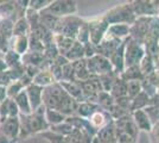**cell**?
Instances as JSON below:
<instances>
[{"label":"cell","instance_id":"cell-1","mask_svg":"<svg viewBox=\"0 0 159 143\" xmlns=\"http://www.w3.org/2000/svg\"><path fill=\"white\" fill-rule=\"evenodd\" d=\"M79 104V102L66 93L60 82H56L43 91V105L47 109L57 110L66 117L76 115Z\"/></svg>","mask_w":159,"mask_h":143},{"label":"cell","instance_id":"cell-2","mask_svg":"<svg viewBox=\"0 0 159 143\" xmlns=\"http://www.w3.org/2000/svg\"><path fill=\"white\" fill-rule=\"evenodd\" d=\"M105 21L109 25L114 24H126V25H132L137 19V16L133 11V7L131 2L127 4H121L116 5L111 10H108L106 13L102 14Z\"/></svg>","mask_w":159,"mask_h":143},{"label":"cell","instance_id":"cell-3","mask_svg":"<svg viewBox=\"0 0 159 143\" xmlns=\"http://www.w3.org/2000/svg\"><path fill=\"white\" fill-rule=\"evenodd\" d=\"M84 19L79 18L76 14L75 16H68L64 18H60V21L57 24V27L55 30V34L62 35L69 38L76 40L81 26L84 24Z\"/></svg>","mask_w":159,"mask_h":143},{"label":"cell","instance_id":"cell-4","mask_svg":"<svg viewBox=\"0 0 159 143\" xmlns=\"http://www.w3.org/2000/svg\"><path fill=\"white\" fill-rule=\"evenodd\" d=\"M145 55L146 51L143 44L134 41L131 37L127 38L126 49H125V66H126V68L133 67V66H139V63L145 57Z\"/></svg>","mask_w":159,"mask_h":143},{"label":"cell","instance_id":"cell-5","mask_svg":"<svg viewBox=\"0 0 159 143\" xmlns=\"http://www.w3.org/2000/svg\"><path fill=\"white\" fill-rule=\"evenodd\" d=\"M42 12L52 14L57 18H64L68 16H75L77 13V2L70 0H55Z\"/></svg>","mask_w":159,"mask_h":143},{"label":"cell","instance_id":"cell-6","mask_svg":"<svg viewBox=\"0 0 159 143\" xmlns=\"http://www.w3.org/2000/svg\"><path fill=\"white\" fill-rule=\"evenodd\" d=\"M144 48L146 55L153 59L159 57V16L153 17L151 27L144 42Z\"/></svg>","mask_w":159,"mask_h":143},{"label":"cell","instance_id":"cell-7","mask_svg":"<svg viewBox=\"0 0 159 143\" xmlns=\"http://www.w3.org/2000/svg\"><path fill=\"white\" fill-rule=\"evenodd\" d=\"M87 66L92 76H102L111 72H114L111 60L99 54L90 59H87Z\"/></svg>","mask_w":159,"mask_h":143},{"label":"cell","instance_id":"cell-8","mask_svg":"<svg viewBox=\"0 0 159 143\" xmlns=\"http://www.w3.org/2000/svg\"><path fill=\"white\" fill-rule=\"evenodd\" d=\"M153 17H138L129 26V37L144 45L147 32L151 27Z\"/></svg>","mask_w":159,"mask_h":143},{"label":"cell","instance_id":"cell-9","mask_svg":"<svg viewBox=\"0 0 159 143\" xmlns=\"http://www.w3.org/2000/svg\"><path fill=\"white\" fill-rule=\"evenodd\" d=\"M88 26H89V35H90V43L93 45H99L105 38L106 34L108 32L109 24L105 21L103 16L94 18L92 21H88Z\"/></svg>","mask_w":159,"mask_h":143},{"label":"cell","instance_id":"cell-10","mask_svg":"<svg viewBox=\"0 0 159 143\" xmlns=\"http://www.w3.org/2000/svg\"><path fill=\"white\" fill-rule=\"evenodd\" d=\"M134 13L138 17H157L159 16V1H131Z\"/></svg>","mask_w":159,"mask_h":143},{"label":"cell","instance_id":"cell-11","mask_svg":"<svg viewBox=\"0 0 159 143\" xmlns=\"http://www.w3.org/2000/svg\"><path fill=\"white\" fill-rule=\"evenodd\" d=\"M0 132L2 135H5L12 142H16L17 140H19V136H20L19 117H8L4 122H1Z\"/></svg>","mask_w":159,"mask_h":143},{"label":"cell","instance_id":"cell-12","mask_svg":"<svg viewBox=\"0 0 159 143\" xmlns=\"http://www.w3.org/2000/svg\"><path fill=\"white\" fill-rule=\"evenodd\" d=\"M122 42L124 41H120V40L113 37L111 35L106 34L102 42L100 43L99 45H96V54L102 55L107 59H111V56L116 51V49L120 47V44Z\"/></svg>","mask_w":159,"mask_h":143},{"label":"cell","instance_id":"cell-13","mask_svg":"<svg viewBox=\"0 0 159 143\" xmlns=\"http://www.w3.org/2000/svg\"><path fill=\"white\" fill-rule=\"evenodd\" d=\"M114 125H115V129L119 130V131H122L127 135L132 136L133 138L137 140L138 137V134H139V129L137 126V124L133 121L132 113L128 115V116H125L120 119H116L114 121Z\"/></svg>","mask_w":159,"mask_h":143},{"label":"cell","instance_id":"cell-14","mask_svg":"<svg viewBox=\"0 0 159 143\" xmlns=\"http://www.w3.org/2000/svg\"><path fill=\"white\" fill-rule=\"evenodd\" d=\"M88 121H89L90 125L93 126L94 130H95L96 132L100 131L101 129H103L108 124H111L112 122H114V119L111 117V115H109L107 111L101 109L100 106H99V109L96 110L93 115L88 118Z\"/></svg>","mask_w":159,"mask_h":143},{"label":"cell","instance_id":"cell-15","mask_svg":"<svg viewBox=\"0 0 159 143\" xmlns=\"http://www.w3.org/2000/svg\"><path fill=\"white\" fill-rule=\"evenodd\" d=\"M125 49H126V40L120 44V47L116 49V51L111 56V63L114 69V73L121 75L124 73V70L126 68L125 66Z\"/></svg>","mask_w":159,"mask_h":143},{"label":"cell","instance_id":"cell-16","mask_svg":"<svg viewBox=\"0 0 159 143\" xmlns=\"http://www.w3.org/2000/svg\"><path fill=\"white\" fill-rule=\"evenodd\" d=\"M25 91H26L27 98L30 100L33 112L43 105V91H44V88H42V87L34 85V83H31L30 86H27L25 88Z\"/></svg>","mask_w":159,"mask_h":143},{"label":"cell","instance_id":"cell-17","mask_svg":"<svg viewBox=\"0 0 159 143\" xmlns=\"http://www.w3.org/2000/svg\"><path fill=\"white\" fill-rule=\"evenodd\" d=\"M132 117L139 131H144V132H151L152 131L153 124L150 119V117L147 116V113L145 112V110L134 111V112H132Z\"/></svg>","mask_w":159,"mask_h":143},{"label":"cell","instance_id":"cell-18","mask_svg":"<svg viewBox=\"0 0 159 143\" xmlns=\"http://www.w3.org/2000/svg\"><path fill=\"white\" fill-rule=\"evenodd\" d=\"M60 83L61 86L66 91V93L70 95L73 99H75L76 102H86L83 89H82V87L80 86V83L77 81H61Z\"/></svg>","mask_w":159,"mask_h":143},{"label":"cell","instance_id":"cell-19","mask_svg":"<svg viewBox=\"0 0 159 143\" xmlns=\"http://www.w3.org/2000/svg\"><path fill=\"white\" fill-rule=\"evenodd\" d=\"M56 82L57 81H56V79H55L53 74L51 73L50 68H48V69H42L39 73L33 78L32 83L37 85V86H39V87H42V88H47V87L51 86V85L56 83Z\"/></svg>","mask_w":159,"mask_h":143},{"label":"cell","instance_id":"cell-20","mask_svg":"<svg viewBox=\"0 0 159 143\" xmlns=\"http://www.w3.org/2000/svg\"><path fill=\"white\" fill-rule=\"evenodd\" d=\"M0 17L1 19L17 21V1H0Z\"/></svg>","mask_w":159,"mask_h":143},{"label":"cell","instance_id":"cell-21","mask_svg":"<svg viewBox=\"0 0 159 143\" xmlns=\"http://www.w3.org/2000/svg\"><path fill=\"white\" fill-rule=\"evenodd\" d=\"M74 67V72H75V78L76 81H86L88 79H90V73L88 70V66H87V59H82L79 61L71 62Z\"/></svg>","mask_w":159,"mask_h":143},{"label":"cell","instance_id":"cell-22","mask_svg":"<svg viewBox=\"0 0 159 143\" xmlns=\"http://www.w3.org/2000/svg\"><path fill=\"white\" fill-rule=\"evenodd\" d=\"M10 50H13L20 56L26 54L29 51V36L12 37L10 42Z\"/></svg>","mask_w":159,"mask_h":143},{"label":"cell","instance_id":"cell-23","mask_svg":"<svg viewBox=\"0 0 159 143\" xmlns=\"http://www.w3.org/2000/svg\"><path fill=\"white\" fill-rule=\"evenodd\" d=\"M13 100L16 102L18 109H19L20 115H23V116H30V115H32V107H31V104H30V100L27 98L25 89L21 91Z\"/></svg>","mask_w":159,"mask_h":143},{"label":"cell","instance_id":"cell-24","mask_svg":"<svg viewBox=\"0 0 159 143\" xmlns=\"http://www.w3.org/2000/svg\"><path fill=\"white\" fill-rule=\"evenodd\" d=\"M108 35L118 38L120 41H125L129 37V25L126 24H114L108 27Z\"/></svg>","mask_w":159,"mask_h":143},{"label":"cell","instance_id":"cell-25","mask_svg":"<svg viewBox=\"0 0 159 143\" xmlns=\"http://www.w3.org/2000/svg\"><path fill=\"white\" fill-rule=\"evenodd\" d=\"M76 42V40H73V38H69V37H66V36H62V35L55 34V44L58 49V53L60 55H64L71 49V47L74 45V43Z\"/></svg>","mask_w":159,"mask_h":143},{"label":"cell","instance_id":"cell-26","mask_svg":"<svg viewBox=\"0 0 159 143\" xmlns=\"http://www.w3.org/2000/svg\"><path fill=\"white\" fill-rule=\"evenodd\" d=\"M64 56L69 60V62H75V61H79V60H82V59H86L84 45L82 43L76 41L74 43L73 47H71V49Z\"/></svg>","mask_w":159,"mask_h":143},{"label":"cell","instance_id":"cell-27","mask_svg":"<svg viewBox=\"0 0 159 143\" xmlns=\"http://www.w3.org/2000/svg\"><path fill=\"white\" fill-rule=\"evenodd\" d=\"M120 78L124 80V81H135V80H138V81H143L145 78H144V75L141 73V70H140L139 66H133V67H128L124 70V73L120 75Z\"/></svg>","mask_w":159,"mask_h":143},{"label":"cell","instance_id":"cell-28","mask_svg":"<svg viewBox=\"0 0 159 143\" xmlns=\"http://www.w3.org/2000/svg\"><path fill=\"white\" fill-rule=\"evenodd\" d=\"M98 109H99V105L98 104H93V102H80L75 116H79L81 118L88 119Z\"/></svg>","mask_w":159,"mask_h":143},{"label":"cell","instance_id":"cell-29","mask_svg":"<svg viewBox=\"0 0 159 143\" xmlns=\"http://www.w3.org/2000/svg\"><path fill=\"white\" fill-rule=\"evenodd\" d=\"M151 98L143 91L140 94H138L134 99L131 100V112L138 111V110H145L150 105Z\"/></svg>","mask_w":159,"mask_h":143},{"label":"cell","instance_id":"cell-30","mask_svg":"<svg viewBox=\"0 0 159 143\" xmlns=\"http://www.w3.org/2000/svg\"><path fill=\"white\" fill-rule=\"evenodd\" d=\"M31 32V26L30 23L27 21V19L20 18L14 23L13 26V37H18V36H30Z\"/></svg>","mask_w":159,"mask_h":143},{"label":"cell","instance_id":"cell-31","mask_svg":"<svg viewBox=\"0 0 159 143\" xmlns=\"http://www.w3.org/2000/svg\"><path fill=\"white\" fill-rule=\"evenodd\" d=\"M45 118H47V121L50 126L58 125V124H62V123H64L66 121V116H64L63 113H61L60 111L52 109H47Z\"/></svg>","mask_w":159,"mask_h":143},{"label":"cell","instance_id":"cell-32","mask_svg":"<svg viewBox=\"0 0 159 143\" xmlns=\"http://www.w3.org/2000/svg\"><path fill=\"white\" fill-rule=\"evenodd\" d=\"M111 94L114 99H119V98H125L128 97L127 95V82L124 81L121 78H118V80L115 81L114 86H113L112 91H111Z\"/></svg>","mask_w":159,"mask_h":143},{"label":"cell","instance_id":"cell-33","mask_svg":"<svg viewBox=\"0 0 159 143\" xmlns=\"http://www.w3.org/2000/svg\"><path fill=\"white\" fill-rule=\"evenodd\" d=\"M139 68L141 70V73L144 75V78H147L152 74L153 72L156 70V64H154V59L145 55V57L141 60V62L139 63Z\"/></svg>","mask_w":159,"mask_h":143},{"label":"cell","instance_id":"cell-34","mask_svg":"<svg viewBox=\"0 0 159 143\" xmlns=\"http://www.w3.org/2000/svg\"><path fill=\"white\" fill-rule=\"evenodd\" d=\"M98 105H99L102 110H105V111L108 112V111L115 105V99L113 98L111 93H108V92H105V91H103V92H101V93L99 94Z\"/></svg>","mask_w":159,"mask_h":143},{"label":"cell","instance_id":"cell-35","mask_svg":"<svg viewBox=\"0 0 159 143\" xmlns=\"http://www.w3.org/2000/svg\"><path fill=\"white\" fill-rule=\"evenodd\" d=\"M99 78H100V81H101V85H102L103 91L111 93V91H112L115 81L118 80L119 75L116 74V73H114V72H111V73L102 75V76H99Z\"/></svg>","mask_w":159,"mask_h":143},{"label":"cell","instance_id":"cell-36","mask_svg":"<svg viewBox=\"0 0 159 143\" xmlns=\"http://www.w3.org/2000/svg\"><path fill=\"white\" fill-rule=\"evenodd\" d=\"M4 60L6 62L8 69L14 68V67H18L20 64H23V62H21V56H20L19 54H17L16 51H13V50H8L7 53H5Z\"/></svg>","mask_w":159,"mask_h":143},{"label":"cell","instance_id":"cell-37","mask_svg":"<svg viewBox=\"0 0 159 143\" xmlns=\"http://www.w3.org/2000/svg\"><path fill=\"white\" fill-rule=\"evenodd\" d=\"M24 89H25V87H24V85L21 83L20 80L12 81L10 85H7L6 86L7 98H8V99H14V98L19 94L21 91H24Z\"/></svg>","mask_w":159,"mask_h":143},{"label":"cell","instance_id":"cell-38","mask_svg":"<svg viewBox=\"0 0 159 143\" xmlns=\"http://www.w3.org/2000/svg\"><path fill=\"white\" fill-rule=\"evenodd\" d=\"M74 128L71 124H69L68 122H64L62 123V124H58V125H53V126H50V130L53 131V132H56V134H58L61 136H64V137H68L71 135V132L74 131Z\"/></svg>","mask_w":159,"mask_h":143},{"label":"cell","instance_id":"cell-39","mask_svg":"<svg viewBox=\"0 0 159 143\" xmlns=\"http://www.w3.org/2000/svg\"><path fill=\"white\" fill-rule=\"evenodd\" d=\"M143 92V86H141V81H128L127 82V95L128 98L132 100L138 94Z\"/></svg>","mask_w":159,"mask_h":143},{"label":"cell","instance_id":"cell-40","mask_svg":"<svg viewBox=\"0 0 159 143\" xmlns=\"http://www.w3.org/2000/svg\"><path fill=\"white\" fill-rule=\"evenodd\" d=\"M76 41L80 42V43H82L83 45H86V44H88V43H90V35H89L88 21H84V24L81 26Z\"/></svg>","mask_w":159,"mask_h":143},{"label":"cell","instance_id":"cell-41","mask_svg":"<svg viewBox=\"0 0 159 143\" xmlns=\"http://www.w3.org/2000/svg\"><path fill=\"white\" fill-rule=\"evenodd\" d=\"M61 81H76L75 72H74V67L71 62L66 63V66L62 67V80Z\"/></svg>","mask_w":159,"mask_h":143},{"label":"cell","instance_id":"cell-42","mask_svg":"<svg viewBox=\"0 0 159 143\" xmlns=\"http://www.w3.org/2000/svg\"><path fill=\"white\" fill-rule=\"evenodd\" d=\"M145 112L147 113V116L150 117L152 124H157L159 123V109L156 107V106H152V105H148L145 109Z\"/></svg>","mask_w":159,"mask_h":143},{"label":"cell","instance_id":"cell-43","mask_svg":"<svg viewBox=\"0 0 159 143\" xmlns=\"http://www.w3.org/2000/svg\"><path fill=\"white\" fill-rule=\"evenodd\" d=\"M50 0H48V1H42V0H31L30 1V5L29 7L30 8H32L34 11H37V12H42L43 10H45L49 5H50Z\"/></svg>","mask_w":159,"mask_h":143},{"label":"cell","instance_id":"cell-44","mask_svg":"<svg viewBox=\"0 0 159 143\" xmlns=\"http://www.w3.org/2000/svg\"><path fill=\"white\" fill-rule=\"evenodd\" d=\"M147 79L153 83V86L159 91V70H154L150 76H147Z\"/></svg>","mask_w":159,"mask_h":143},{"label":"cell","instance_id":"cell-45","mask_svg":"<svg viewBox=\"0 0 159 143\" xmlns=\"http://www.w3.org/2000/svg\"><path fill=\"white\" fill-rule=\"evenodd\" d=\"M151 134V138H152V143H159V123L153 125Z\"/></svg>","mask_w":159,"mask_h":143},{"label":"cell","instance_id":"cell-46","mask_svg":"<svg viewBox=\"0 0 159 143\" xmlns=\"http://www.w3.org/2000/svg\"><path fill=\"white\" fill-rule=\"evenodd\" d=\"M5 99H7V93H6V86L0 85V102H2Z\"/></svg>","mask_w":159,"mask_h":143},{"label":"cell","instance_id":"cell-47","mask_svg":"<svg viewBox=\"0 0 159 143\" xmlns=\"http://www.w3.org/2000/svg\"><path fill=\"white\" fill-rule=\"evenodd\" d=\"M150 105L156 106V107H158L159 109V93H157V94L153 95L152 98H151V100H150Z\"/></svg>","mask_w":159,"mask_h":143},{"label":"cell","instance_id":"cell-48","mask_svg":"<svg viewBox=\"0 0 159 143\" xmlns=\"http://www.w3.org/2000/svg\"><path fill=\"white\" fill-rule=\"evenodd\" d=\"M7 69H8V67H7L5 60L4 59H0V74L4 73V72H6Z\"/></svg>","mask_w":159,"mask_h":143},{"label":"cell","instance_id":"cell-49","mask_svg":"<svg viewBox=\"0 0 159 143\" xmlns=\"http://www.w3.org/2000/svg\"><path fill=\"white\" fill-rule=\"evenodd\" d=\"M0 143H13V142H12V141H10L5 135H2V134L0 132Z\"/></svg>","mask_w":159,"mask_h":143},{"label":"cell","instance_id":"cell-50","mask_svg":"<svg viewBox=\"0 0 159 143\" xmlns=\"http://www.w3.org/2000/svg\"><path fill=\"white\" fill-rule=\"evenodd\" d=\"M92 143H102V142L100 141V138L98 136H94L93 140H92Z\"/></svg>","mask_w":159,"mask_h":143},{"label":"cell","instance_id":"cell-51","mask_svg":"<svg viewBox=\"0 0 159 143\" xmlns=\"http://www.w3.org/2000/svg\"><path fill=\"white\" fill-rule=\"evenodd\" d=\"M154 64H156V70H159V57L154 59Z\"/></svg>","mask_w":159,"mask_h":143},{"label":"cell","instance_id":"cell-52","mask_svg":"<svg viewBox=\"0 0 159 143\" xmlns=\"http://www.w3.org/2000/svg\"><path fill=\"white\" fill-rule=\"evenodd\" d=\"M4 56H5V54H4V53L0 50V59H4Z\"/></svg>","mask_w":159,"mask_h":143},{"label":"cell","instance_id":"cell-53","mask_svg":"<svg viewBox=\"0 0 159 143\" xmlns=\"http://www.w3.org/2000/svg\"><path fill=\"white\" fill-rule=\"evenodd\" d=\"M0 125H1V119H0Z\"/></svg>","mask_w":159,"mask_h":143},{"label":"cell","instance_id":"cell-54","mask_svg":"<svg viewBox=\"0 0 159 143\" xmlns=\"http://www.w3.org/2000/svg\"><path fill=\"white\" fill-rule=\"evenodd\" d=\"M0 85H1V83H0Z\"/></svg>","mask_w":159,"mask_h":143}]
</instances>
